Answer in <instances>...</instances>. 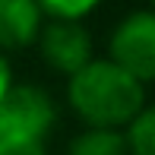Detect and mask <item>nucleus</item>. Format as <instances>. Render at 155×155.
Instances as JSON below:
<instances>
[{
	"label": "nucleus",
	"instance_id": "f257e3e1",
	"mask_svg": "<svg viewBox=\"0 0 155 155\" xmlns=\"http://www.w3.org/2000/svg\"><path fill=\"white\" fill-rule=\"evenodd\" d=\"M70 108L89 124V130H117L143 111V82L124 73L111 60H89L67 82Z\"/></svg>",
	"mask_w": 155,
	"mask_h": 155
},
{
	"label": "nucleus",
	"instance_id": "f03ea898",
	"mask_svg": "<svg viewBox=\"0 0 155 155\" xmlns=\"http://www.w3.org/2000/svg\"><path fill=\"white\" fill-rule=\"evenodd\" d=\"M54 127V101L38 86H10L0 98V143H45Z\"/></svg>",
	"mask_w": 155,
	"mask_h": 155
},
{
	"label": "nucleus",
	"instance_id": "7ed1b4c3",
	"mask_svg": "<svg viewBox=\"0 0 155 155\" xmlns=\"http://www.w3.org/2000/svg\"><path fill=\"white\" fill-rule=\"evenodd\" d=\"M111 63L130 73L136 82H155V13L136 10L117 22L108 41Z\"/></svg>",
	"mask_w": 155,
	"mask_h": 155
},
{
	"label": "nucleus",
	"instance_id": "20e7f679",
	"mask_svg": "<svg viewBox=\"0 0 155 155\" xmlns=\"http://www.w3.org/2000/svg\"><path fill=\"white\" fill-rule=\"evenodd\" d=\"M41 35V57L51 70L63 76H73L92 60V35L82 22L73 19H51Z\"/></svg>",
	"mask_w": 155,
	"mask_h": 155
},
{
	"label": "nucleus",
	"instance_id": "39448f33",
	"mask_svg": "<svg viewBox=\"0 0 155 155\" xmlns=\"http://www.w3.org/2000/svg\"><path fill=\"white\" fill-rule=\"evenodd\" d=\"M41 32V10L35 0H0V48H29Z\"/></svg>",
	"mask_w": 155,
	"mask_h": 155
},
{
	"label": "nucleus",
	"instance_id": "423d86ee",
	"mask_svg": "<svg viewBox=\"0 0 155 155\" xmlns=\"http://www.w3.org/2000/svg\"><path fill=\"white\" fill-rule=\"evenodd\" d=\"M67 155H127V143L117 130H86L70 143Z\"/></svg>",
	"mask_w": 155,
	"mask_h": 155
},
{
	"label": "nucleus",
	"instance_id": "0eeeda50",
	"mask_svg": "<svg viewBox=\"0 0 155 155\" xmlns=\"http://www.w3.org/2000/svg\"><path fill=\"white\" fill-rule=\"evenodd\" d=\"M127 155H155V108H143L127 124Z\"/></svg>",
	"mask_w": 155,
	"mask_h": 155
},
{
	"label": "nucleus",
	"instance_id": "6e6552de",
	"mask_svg": "<svg viewBox=\"0 0 155 155\" xmlns=\"http://www.w3.org/2000/svg\"><path fill=\"white\" fill-rule=\"evenodd\" d=\"M41 10V16H51V19H73V22H79L86 13H92L101 0H35Z\"/></svg>",
	"mask_w": 155,
	"mask_h": 155
},
{
	"label": "nucleus",
	"instance_id": "1a4fd4ad",
	"mask_svg": "<svg viewBox=\"0 0 155 155\" xmlns=\"http://www.w3.org/2000/svg\"><path fill=\"white\" fill-rule=\"evenodd\" d=\"M0 155H48L45 143H0Z\"/></svg>",
	"mask_w": 155,
	"mask_h": 155
},
{
	"label": "nucleus",
	"instance_id": "9d476101",
	"mask_svg": "<svg viewBox=\"0 0 155 155\" xmlns=\"http://www.w3.org/2000/svg\"><path fill=\"white\" fill-rule=\"evenodd\" d=\"M13 86V76H10V63H6L3 51H0V98L6 95V89Z\"/></svg>",
	"mask_w": 155,
	"mask_h": 155
},
{
	"label": "nucleus",
	"instance_id": "9b49d317",
	"mask_svg": "<svg viewBox=\"0 0 155 155\" xmlns=\"http://www.w3.org/2000/svg\"><path fill=\"white\" fill-rule=\"evenodd\" d=\"M152 13H155V0H152Z\"/></svg>",
	"mask_w": 155,
	"mask_h": 155
}]
</instances>
